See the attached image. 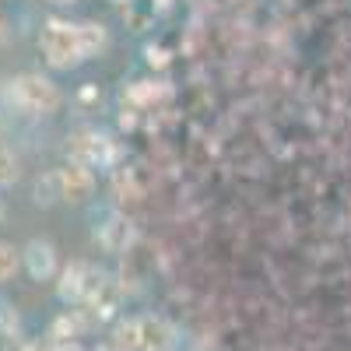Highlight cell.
<instances>
[{"mask_svg": "<svg viewBox=\"0 0 351 351\" xmlns=\"http://www.w3.org/2000/svg\"><path fill=\"white\" fill-rule=\"evenodd\" d=\"M39 49L46 56V64L53 71H71L84 60V46H81V28L77 21L67 18H46L43 32H39Z\"/></svg>", "mask_w": 351, "mask_h": 351, "instance_id": "6da1fadb", "label": "cell"}, {"mask_svg": "<svg viewBox=\"0 0 351 351\" xmlns=\"http://www.w3.org/2000/svg\"><path fill=\"white\" fill-rule=\"evenodd\" d=\"M11 99L18 109L32 112V116H49L64 106V95L46 74H36V71H25L11 81Z\"/></svg>", "mask_w": 351, "mask_h": 351, "instance_id": "7a4b0ae2", "label": "cell"}, {"mask_svg": "<svg viewBox=\"0 0 351 351\" xmlns=\"http://www.w3.org/2000/svg\"><path fill=\"white\" fill-rule=\"evenodd\" d=\"M56 176H60V200H67V204H84L88 197L95 193V172H92V165L67 162V165L56 169Z\"/></svg>", "mask_w": 351, "mask_h": 351, "instance_id": "3957f363", "label": "cell"}, {"mask_svg": "<svg viewBox=\"0 0 351 351\" xmlns=\"http://www.w3.org/2000/svg\"><path fill=\"white\" fill-rule=\"evenodd\" d=\"M141 324V351H176L180 348V337H176V327L162 316H137Z\"/></svg>", "mask_w": 351, "mask_h": 351, "instance_id": "277c9868", "label": "cell"}, {"mask_svg": "<svg viewBox=\"0 0 351 351\" xmlns=\"http://www.w3.org/2000/svg\"><path fill=\"white\" fill-rule=\"evenodd\" d=\"M21 267L28 271L32 281H49L56 274V250L46 239H32L21 250Z\"/></svg>", "mask_w": 351, "mask_h": 351, "instance_id": "5b68a950", "label": "cell"}, {"mask_svg": "<svg viewBox=\"0 0 351 351\" xmlns=\"http://www.w3.org/2000/svg\"><path fill=\"white\" fill-rule=\"evenodd\" d=\"M71 152H74V162H84V165H102L109 158V141L95 130H81L71 144Z\"/></svg>", "mask_w": 351, "mask_h": 351, "instance_id": "8992f818", "label": "cell"}, {"mask_svg": "<svg viewBox=\"0 0 351 351\" xmlns=\"http://www.w3.org/2000/svg\"><path fill=\"white\" fill-rule=\"evenodd\" d=\"M84 281H88V263L74 260V263H67V267L60 271V285H56V291H60L64 302H81L84 299Z\"/></svg>", "mask_w": 351, "mask_h": 351, "instance_id": "52a82bcc", "label": "cell"}, {"mask_svg": "<svg viewBox=\"0 0 351 351\" xmlns=\"http://www.w3.org/2000/svg\"><path fill=\"white\" fill-rule=\"evenodd\" d=\"M84 330V316H81V309H71V313H60L49 324V344L56 348V344H71V341H77V334Z\"/></svg>", "mask_w": 351, "mask_h": 351, "instance_id": "ba28073f", "label": "cell"}, {"mask_svg": "<svg viewBox=\"0 0 351 351\" xmlns=\"http://www.w3.org/2000/svg\"><path fill=\"white\" fill-rule=\"evenodd\" d=\"M77 28H81L84 60H92V56H99V53L109 46V32H106V25H99V21H77Z\"/></svg>", "mask_w": 351, "mask_h": 351, "instance_id": "9c48e42d", "label": "cell"}, {"mask_svg": "<svg viewBox=\"0 0 351 351\" xmlns=\"http://www.w3.org/2000/svg\"><path fill=\"white\" fill-rule=\"evenodd\" d=\"M112 348L116 351H141V324H137V316L120 319V324L112 327Z\"/></svg>", "mask_w": 351, "mask_h": 351, "instance_id": "30bf717a", "label": "cell"}, {"mask_svg": "<svg viewBox=\"0 0 351 351\" xmlns=\"http://www.w3.org/2000/svg\"><path fill=\"white\" fill-rule=\"evenodd\" d=\"M18 176H21V162H18V155L8 148L4 141H0V190H4V186H14V183H18Z\"/></svg>", "mask_w": 351, "mask_h": 351, "instance_id": "8fae6325", "label": "cell"}, {"mask_svg": "<svg viewBox=\"0 0 351 351\" xmlns=\"http://www.w3.org/2000/svg\"><path fill=\"white\" fill-rule=\"evenodd\" d=\"M21 267V250L14 243H0V285L11 281Z\"/></svg>", "mask_w": 351, "mask_h": 351, "instance_id": "7c38bea8", "label": "cell"}, {"mask_svg": "<svg viewBox=\"0 0 351 351\" xmlns=\"http://www.w3.org/2000/svg\"><path fill=\"white\" fill-rule=\"evenodd\" d=\"M56 200H60V176L49 172V176H43V180L36 183V204L49 208V204H56Z\"/></svg>", "mask_w": 351, "mask_h": 351, "instance_id": "4fadbf2b", "label": "cell"}, {"mask_svg": "<svg viewBox=\"0 0 351 351\" xmlns=\"http://www.w3.org/2000/svg\"><path fill=\"white\" fill-rule=\"evenodd\" d=\"M53 351H84V348H81V344H77V341H71V344H56V348H53Z\"/></svg>", "mask_w": 351, "mask_h": 351, "instance_id": "5bb4252c", "label": "cell"}, {"mask_svg": "<svg viewBox=\"0 0 351 351\" xmlns=\"http://www.w3.org/2000/svg\"><path fill=\"white\" fill-rule=\"evenodd\" d=\"M46 4H56V8H67V4H77V0H46Z\"/></svg>", "mask_w": 351, "mask_h": 351, "instance_id": "9a60e30c", "label": "cell"}, {"mask_svg": "<svg viewBox=\"0 0 351 351\" xmlns=\"http://www.w3.org/2000/svg\"><path fill=\"white\" fill-rule=\"evenodd\" d=\"M4 39H8V21L0 18V43H4Z\"/></svg>", "mask_w": 351, "mask_h": 351, "instance_id": "2e32d148", "label": "cell"}, {"mask_svg": "<svg viewBox=\"0 0 351 351\" xmlns=\"http://www.w3.org/2000/svg\"><path fill=\"white\" fill-rule=\"evenodd\" d=\"M4 215H8V211H4V200H0V221H4Z\"/></svg>", "mask_w": 351, "mask_h": 351, "instance_id": "e0dca14e", "label": "cell"}, {"mask_svg": "<svg viewBox=\"0 0 351 351\" xmlns=\"http://www.w3.org/2000/svg\"><path fill=\"white\" fill-rule=\"evenodd\" d=\"M99 351H116V348H99Z\"/></svg>", "mask_w": 351, "mask_h": 351, "instance_id": "ac0fdd59", "label": "cell"}]
</instances>
